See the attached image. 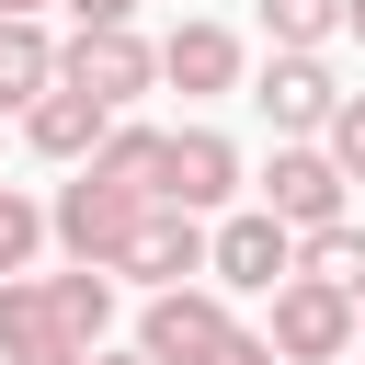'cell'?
<instances>
[{
    "label": "cell",
    "mask_w": 365,
    "mask_h": 365,
    "mask_svg": "<svg viewBox=\"0 0 365 365\" xmlns=\"http://www.w3.org/2000/svg\"><path fill=\"white\" fill-rule=\"evenodd\" d=\"M57 80H68V91H91L103 114H125V103H148V91H160V46H148L137 23H91V34H68V46H57Z\"/></svg>",
    "instance_id": "cell-1"
},
{
    "label": "cell",
    "mask_w": 365,
    "mask_h": 365,
    "mask_svg": "<svg viewBox=\"0 0 365 365\" xmlns=\"http://www.w3.org/2000/svg\"><path fill=\"white\" fill-rule=\"evenodd\" d=\"M285 274H297V228H285V217L228 205V217L205 228V285H217V297H274Z\"/></svg>",
    "instance_id": "cell-2"
},
{
    "label": "cell",
    "mask_w": 365,
    "mask_h": 365,
    "mask_svg": "<svg viewBox=\"0 0 365 365\" xmlns=\"http://www.w3.org/2000/svg\"><path fill=\"white\" fill-rule=\"evenodd\" d=\"M262 308H274V319H262L274 365H342V354H354V297H342V285H308V274H285Z\"/></svg>",
    "instance_id": "cell-3"
},
{
    "label": "cell",
    "mask_w": 365,
    "mask_h": 365,
    "mask_svg": "<svg viewBox=\"0 0 365 365\" xmlns=\"http://www.w3.org/2000/svg\"><path fill=\"white\" fill-rule=\"evenodd\" d=\"M262 217H285V228H331V217H354V182L331 171L319 137H274V160H262Z\"/></svg>",
    "instance_id": "cell-4"
},
{
    "label": "cell",
    "mask_w": 365,
    "mask_h": 365,
    "mask_svg": "<svg viewBox=\"0 0 365 365\" xmlns=\"http://www.w3.org/2000/svg\"><path fill=\"white\" fill-rule=\"evenodd\" d=\"M103 274H125V285H194V274H205V217L148 194V205H137V228L114 240V262H103Z\"/></svg>",
    "instance_id": "cell-5"
},
{
    "label": "cell",
    "mask_w": 365,
    "mask_h": 365,
    "mask_svg": "<svg viewBox=\"0 0 365 365\" xmlns=\"http://www.w3.org/2000/svg\"><path fill=\"white\" fill-rule=\"evenodd\" d=\"M137 205H148V194H125V182H103V171L80 160V182H57V205H46V240H57L68 262H114V240L137 228Z\"/></svg>",
    "instance_id": "cell-6"
},
{
    "label": "cell",
    "mask_w": 365,
    "mask_h": 365,
    "mask_svg": "<svg viewBox=\"0 0 365 365\" xmlns=\"http://www.w3.org/2000/svg\"><path fill=\"white\" fill-rule=\"evenodd\" d=\"M251 103H262V125H274V137H319V125H331V103H342V80H331V57L274 46V57L251 68Z\"/></svg>",
    "instance_id": "cell-7"
},
{
    "label": "cell",
    "mask_w": 365,
    "mask_h": 365,
    "mask_svg": "<svg viewBox=\"0 0 365 365\" xmlns=\"http://www.w3.org/2000/svg\"><path fill=\"white\" fill-rule=\"evenodd\" d=\"M228 331V297L194 274V285H148V308H137V354L148 365H194L205 342Z\"/></svg>",
    "instance_id": "cell-8"
},
{
    "label": "cell",
    "mask_w": 365,
    "mask_h": 365,
    "mask_svg": "<svg viewBox=\"0 0 365 365\" xmlns=\"http://www.w3.org/2000/svg\"><path fill=\"white\" fill-rule=\"evenodd\" d=\"M160 80H171L182 103H217V91H240V80H251V57H240V34H228V23L182 11V23L160 34Z\"/></svg>",
    "instance_id": "cell-9"
},
{
    "label": "cell",
    "mask_w": 365,
    "mask_h": 365,
    "mask_svg": "<svg viewBox=\"0 0 365 365\" xmlns=\"http://www.w3.org/2000/svg\"><path fill=\"white\" fill-rule=\"evenodd\" d=\"M160 205H194V217L240 205V148H228L217 125H171V148H160Z\"/></svg>",
    "instance_id": "cell-10"
},
{
    "label": "cell",
    "mask_w": 365,
    "mask_h": 365,
    "mask_svg": "<svg viewBox=\"0 0 365 365\" xmlns=\"http://www.w3.org/2000/svg\"><path fill=\"white\" fill-rule=\"evenodd\" d=\"M0 365H80V342L46 308V274H0Z\"/></svg>",
    "instance_id": "cell-11"
},
{
    "label": "cell",
    "mask_w": 365,
    "mask_h": 365,
    "mask_svg": "<svg viewBox=\"0 0 365 365\" xmlns=\"http://www.w3.org/2000/svg\"><path fill=\"white\" fill-rule=\"evenodd\" d=\"M103 125H114V114H103L91 91H68V80L23 103V148H34V160H68V171H80L91 148H103Z\"/></svg>",
    "instance_id": "cell-12"
},
{
    "label": "cell",
    "mask_w": 365,
    "mask_h": 365,
    "mask_svg": "<svg viewBox=\"0 0 365 365\" xmlns=\"http://www.w3.org/2000/svg\"><path fill=\"white\" fill-rule=\"evenodd\" d=\"M46 308H57V331H68L80 354H103V331H114V274H103V262H68V274H46Z\"/></svg>",
    "instance_id": "cell-13"
},
{
    "label": "cell",
    "mask_w": 365,
    "mask_h": 365,
    "mask_svg": "<svg viewBox=\"0 0 365 365\" xmlns=\"http://www.w3.org/2000/svg\"><path fill=\"white\" fill-rule=\"evenodd\" d=\"M34 91H57V34L11 11V23H0V114H23Z\"/></svg>",
    "instance_id": "cell-14"
},
{
    "label": "cell",
    "mask_w": 365,
    "mask_h": 365,
    "mask_svg": "<svg viewBox=\"0 0 365 365\" xmlns=\"http://www.w3.org/2000/svg\"><path fill=\"white\" fill-rule=\"evenodd\" d=\"M160 148H171V125L114 114V125H103V148H91V171H103V182H125V194H160Z\"/></svg>",
    "instance_id": "cell-15"
},
{
    "label": "cell",
    "mask_w": 365,
    "mask_h": 365,
    "mask_svg": "<svg viewBox=\"0 0 365 365\" xmlns=\"http://www.w3.org/2000/svg\"><path fill=\"white\" fill-rule=\"evenodd\" d=\"M297 274H308V285H342V297H365V228H354V217H331V228H297Z\"/></svg>",
    "instance_id": "cell-16"
},
{
    "label": "cell",
    "mask_w": 365,
    "mask_h": 365,
    "mask_svg": "<svg viewBox=\"0 0 365 365\" xmlns=\"http://www.w3.org/2000/svg\"><path fill=\"white\" fill-rule=\"evenodd\" d=\"M331 34H342V0H262V46H308L319 57Z\"/></svg>",
    "instance_id": "cell-17"
},
{
    "label": "cell",
    "mask_w": 365,
    "mask_h": 365,
    "mask_svg": "<svg viewBox=\"0 0 365 365\" xmlns=\"http://www.w3.org/2000/svg\"><path fill=\"white\" fill-rule=\"evenodd\" d=\"M34 251H46V205L23 182H0V274H34Z\"/></svg>",
    "instance_id": "cell-18"
},
{
    "label": "cell",
    "mask_w": 365,
    "mask_h": 365,
    "mask_svg": "<svg viewBox=\"0 0 365 365\" xmlns=\"http://www.w3.org/2000/svg\"><path fill=\"white\" fill-rule=\"evenodd\" d=\"M319 148H331V171H342V182H365V91H342V103H331Z\"/></svg>",
    "instance_id": "cell-19"
},
{
    "label": "cell",
    "mask_w": 365,
    "mask_h": 365,
    "mask_svg": "<svg viewBox=\"0 0 365 365\" xmlns=\"http://www.w3.org/2000/svg\"><path fill=\"white\" fill-rule=\"evenodd\" d=\"M194 365H274V342H262V331H240V319H228V331H217V342H205V354H194Z\"/></svg>",
    "instance_id": "cell-20"
},
{
    "label": "cell",
    "mask_w": 365,
    "mask_h": 365,
    "mask_svg": "<svg viewBox=\"0 0 365 365\" xmlns=\"http://www.w3.org/2000/svg\"><path fill=\"white\" fill-rule=\"evenodd\" d=\"M57 11H68L80 34H91V23H137V0H57Z\"/></svg>",
    "instance_id": "cell-21"
},
{
    "label": "cell",
    "mask_w": 365,
    "mask_h": 365,
    "mask_svg": "<svg viewBox=\"0 0 365 365\" xmlns=\"http://www.w3.org/2000/svg\"><path fill=\"white\" fill-rule=\"evenodd\" d=\"M342 34H354V46H365V0H342Z\"/></svg>",
    "instance_id": "cell-22"
},
{
    "label": "cell",
    "mask_w": 365,
    "mask_h": 365,
    "mask_svg": "<svg viewBox=\"0 0 365 365\" xmlns=\"http://www.w3.org/2000/svg\"><path fill=\"white\" fill-rule=\"evenodd\" d=\"M11 11H23V23H34V11H46V0H0V23H11Z\"/></svg>",
    "instance_id": "cell-23"
},
{
    "label": "cell",
    "mask_w": 365,
    "mask_h": 365,
    "mask_svg": "<svg viewBox=\"0 0 365 365\" xmlns=\"http://www.w3.org/2000/svg\"><path fill=\"white\" fill-rule=\"evenodd\" d=\"M80 365H148V354H80Z\"/></svg>",
    "instance_id": "cell-24"
},
{
    "label": "cell",
    "mask_w": 365,
    "mask_h": 365,
    "mask_svg": "<svg viewBox=\"0 0 365 365\" xmlns=\"http://www.w3.org/2000/svg\"><path fill=\"white\" fill-rule=\"evenodd\" d=\"M354 354H365V297H354Z\"/></svg>",
    "instance_id": "cell-25"
},
{
    "label": "cell",
    "mask_w": 365,
    "mask_h": 365,
    "mask_svg": "<svg viewBox=\"0 0 365 365\" xmlns=\"http://www.w3.org/2000/svg\"><path fill=\"white\" fill-rule=\"evenodd\" d=\"M342 365H365V354H342Z\"/></svg>",
    "instance_id": "cell-26"
}]
</instances>
